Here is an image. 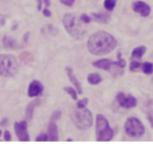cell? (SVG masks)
Here are the masks:
<instances>
[{
  "label": "cell",
  "instance_id": "cell-1",
  "mask_svg": "<svg viewBox=\"0 0 153 144\" xmlns=\"http://www.w3.org/2000/svg\"><path fill=\"white\" fill-rule=\"evenodd\" d=\"M88 50L94 55H103L111 52L117 47V40L106 32H97L90 36L87 42Z\"/></svg>",
  "mask_w": 153,
  "mask_h": 144
},
{
  "label": "cell",
  "instance_id": "cell-2",
  "mask_svg": "<svg viewBox=\"0 0 153 144\" xmlns=\"http://www.w3.org/2000/svg\"><path fill=\"white\" fill-rule=\"evenodd\" d=\"M63 25L66 32L72 37V38L80 40L84 37L86 32L85 23L76 15L72 13H67L63 16Z\"/></svg>",
  "mask_w": 153,
  "mask_h": 144
},
{
  "label": "cell",
  "instance_id": "cell-3",
  "mask_svg": "<svg viewBox=\"0 0 153 144\" xmlns=\"http://www.w3.org/2000/svg\"><path fill=\"white\" fill-rule=\"evenodd\" d=\"M70 118H71L74 124L82 131L89 129L94 122V117H92L91 112L84 108L74 109L70 113Z\"/></svg>",
  "mask_w": 153,
  "mask_h": 144
},
{
  "label": "cell",
  "instance_id": "cell-4",
  "mask_svg": "<svg viewBox=\"0 0 153 144\" xmlns=\"http://www.w3.org/2000/svg\"><path fill=\"white\" fill-rule=\"evenodd\" d=\"M19 64L14 55L0 54V76L12 77L17 74Z\"/></svg>",
  "mask_w": 153,
  "mask_h": 144
},
{
  "label": "cell",
  "instance_id": "cell-5",
  "mask_svg": "<svg viewBox=\"0 0 153 144\" xmlns=\"http://www.w3.org/2000/svg\"><path fill=\"white\" fill-rule=\"evenodd\" d=\"M113 137V131L103 115L97 116V140L98 141H110Z\"/></svg>",
  "mask_w": 153,
  "mask_h": 144
},
{
  "label": "cell",
  "instance_id": "cell-6",
  "mask_svg": "<svg viewBox=\"0 0 153 144\" xmlns=\"http://www.w3.org/2000/svg\"><path fill=\"white\" fill-rule=\"evenodd\" d=\"M125 131L130 137L134 138H140L144 135L145 133V127L143 123L138 120L135 117H130L127 119L125 123Z\"/></svg>",
  "mask_w": 153,
  "mask_h": 144
},
{
  "label": "cell",
  "instance_id": "cell-7",
  "mask_svg": "<svg viewBox=\"0 0 153 144\" xmlns=\"http://www.w3.org/2000/svg\"><path fill=\"white\" fill-rule=\"evenodd\" d=\"M14 129L17 138L22 142L30 141V135L27 132V122L26 121H20V122L14 123Z\"/></svg>",
  "mask_w": 153,
  "mask_h": 144
},
{
  "label": "cell",
  "instance_id": "cell-8",
  "mask_svg": "<svg viewBox=\"0 0 153 144\" xmlns=\"http://www.w3.org/2000/svg\"><path fill=\"white\" fill-rule=\"evenodd\" d=\"M117 100L120 104V106L125 109H131L136 106V98L132 95H126L123 92H120L117 95Z\"/></svg>",
  "mask_w": 153,
  "mask_h": 144
},
{
  "label": "cell",
  "instance_id": "cell-9",
  "mask_svg": "<svg viewBox=\"0 0 153 144\" xmlns=\"http://www.w3.org/2000/svg\"><path fill=\"white\" fill-rule=\"evenodd\" d=\"M132 9H133L134 12L140 14V15L143 16V17L149 16V14H150V12H151L150 7H149L146 2H144V1H135V2H133Z\"/></svg>",
  "mask_w": 153,
  "mask_h": 144
},
{
  "label": "cell",
  "instance_id": "cell-10",
  "mask_svg": "<svg viewBox=\"0 0 153 144\" xmlns=\"http://www.w3.org/2000/svg\"><path fill=\"white\" fill-rule=\"evenodd\" d=\"M43 85L39 81H33L28 86L27 94L30 97H37L43 92Z\"/></svg>",
  "mask_w": 153,
  "mask_h": 144
},
{
  "label": "cell",
  "instance_id": "cell-11",
  "mask_svg": "<svg viewBox=\"0 0 153 144\" xmlns=\"http://www.w3.org/2000/svg\"><path fill=\"white\" fill-rule=\"evenodd\" d=\"M114 65V62L111 61L109 59H101L99 61H96L92 63V66L99 69H103V70H110L111 66Z\"/></svg>",
  "mask_w": 153,
  "mask_h": 144
},
{
  "label": "cell",
  "instance_id": "cell-12",
  "mask_svg": "<svg viewBox=\"0 0 153 144\" xmlns=\"http://www.w3.org/2000/svg\"><path fill=\"white\" fill-rule=\"evenodd\" d=\"M66 73H67V75H68V79H70V82H71V83L74 84V87H76V92H78L79 94H82L81 84L79 83L78 79L76 77V75H74V71H72L71 68H70V67H67V68H66Z\"/></svg>",
  "mask_w": 153,
  "mask_h": 144
},
{
  "label": "cell",
  "instance_id": "cell-13",
  "mask_svg": "<svg viewBox=\"0 0 153 144\" xmlns=\"http://www.w3.org/2000/svg\"><path fill=\"white\" fill-rule=\"evenodd\" d=\"M48 140H51V141H58L59 140L58 127L55 121H51L48 124Z\"/></svg>",
  "mask_w": 153,
  "mask_h": 144
},
{
  "label": "cell",
  "instance_id": "cell-14",
  "mask_svg": "<svg viewBox=\"0 0 153 144\" xmlns=\"http://www.w3.org/2000/svg\"><path fill=\"white\" fill-rule=\"evenodd\" d=\"M2 43H3V46H4L5 48H9V49H19L20 48L19 44L17 43V41L10 36L3 37Z\"/></svg>",
  "mask_w": 153,
  "mask_h": 144
},
{
  "label": "cell",
  "instance_id": "cell-15",
  "mask_svg": "<svg viewBox=\"0 0 153 144\" xmlns=\"http://www.w3.org/2000/svg\"><path fill=\"white\" fill-rule=\"evenodd\" d=\"M92 18H94V20H96L97 22H99V23H108L109 20H110V15L109 14H105V13H94L91 14Z\"/></svg>",
  "mask_w": 153,
  "mask_h": 144
},
{
  "label": "cell",
  "instance_id": "cell-16",
  "mask_svg": "<svg viewBox=\"0 0 153 144\" xmlns=\"http://www.w3.org/2000/svg\"><path fill=\"white\" fill-rule=\"evenodd\" d=\"M41 102L40 99H36L34 100V101L30 102L27 106V108H26V118L28 119V120H30V119L33 118V115H34V110L36 109V107H38V104Z\"/></svg>",
  "mask_w": 153,
  "mask_h": 144
},
{
  "label": "cell",
  "instance_id": "cell-17",
  "mask_svg": "<svg viewBox=\"0 0 153 144\" xmlns=\"http://www.w3.org/2000/svg\"><path fill=\"white\" fill-rule=\"evenodd\" d=\"M145 52H146V47L145 46H138V47H136V48H134V50L132 51L131 57H132V59L138 60L144 55Z\"/></svg>",
  "mask_w": 153,
  "mask_h": 144
},
{
  "label": "cell",
  "instance_id": "cell-18",
  "mask_svg": "<svg viewBox=\"0 0 153 144\" xmlns=\"http://www.w3.org/2000/svg\"><path fill=\"white\" fill-rule=\"evenodd\" d=\"M87 79L89 82V84H91V85H98V84H100L102 82V77L98 73H91V74H89Z\"/></svg>",
  "mask_w": 153,
  "mask_h": 144
},
{
  "label": "cell",
  "instance_id": "cell-19",
  "mask_svg": "<svg viewBox=\"0 0 153 144\" xmlns=\"http://www.w3.org/2000/svg\"><path fill=\"white\" fill-rule=\"evenodd\" d=\"M140 67H142V69H143V72L146 73V74H151V73L153 72V64L152 63L147 62V63L142 64Z\"/></svg>",
  "mask_w": 153,
  "mask_h": 144
},
{
  "label": "cell",
  "instance_id": "cell-20",
  "mask_svg": "<svg viewBox=\"0 0 153 144\" xmlns=\"http://www.w3.org/2000/svg\"><path fill=\"white\" fill-rule=\"evenodd\" d=\"M115 4H117V0H105L104 1V7L107 11L111 12L114 10Z\"/></svg>",
  "mask_w": 153,
  "mask_h": 144
},
{
  "label": "cell",
  "instance_id": "cell-21",
  "mask_svg": "<svg viewBox=\"0 0 153 144\" xmlns=\"http://www.w3.org/2000/svg\"><path fill=\"white\" fill-rule=\"evenodd\" d=\"M64 90H65V91L67 92V93L69 94V95L71 96V97L74 98V100L78 99V92H76V90L74 89V88H71V87H65V88H64Z\"/></svg>",
  "mask_w": 153,
  "mask_h": 144
},
{
  "label": "cell",
  "instance_id": "cell-22",
  "mask_svg": "<svg viewBox=\"0 0 153 144\" xmlns=\"http://www.w3.org/2000/svg\"><path fill=\"white\" fill-rule=\"evenodd\" d=\"M114 65L119 68H124L126 66V61L122 59L121 54H119V60H117V62H114Z\"/></svg>",
  "mask_w": 153,
  "mask_h": 144
},
{
  "label": "cell",
  "instance_id": "cell-23",
  "mask_svg": "<svg viewBox=\"0 0 153 144\" xmlns=\"http://www.w3.org/2000/svg\"><path fill=\"white\" fill-rule=\"evenodd\" d=\"M87 104H88L87 98H83V99H81V100H79V101H78V104H76V108L83 109V108H85V107L87 106Z\"/></svg>",
  "mask_w": 153,
  "mask_h": 144
},
{
  "label": "cell",
  "instance_id": "cell-24",
  "mask_svg": "<svg viewBox=\"0 0 153 144\" xmlns=\"http://www.w3.org/2000/svg\"><path fill=\"white\" fill-rule=\"evenodd\" d=\"M140 66H142V64H140V62H137V61L132 62V63L130 64V70H131V71H135V70H137Z\"/></svg>",
  "mask_w": 153,
  "mask_h": 144
},
{
  "label": "cell",
  "instance_id": "cell-25",
  "mask_svg": "<svg viewBox=\"0 0 153 144\" xmlns=\"http://www.w3.org/2000/svg\"><path fill=\"white\" fill-rule=\"evenodd\" d=\"M48 140V135L47 134H40V135L38 136V137L36 138V141L40 142V141H47Z\"/></svg>",
  "mask_w": 153,
  "mask_h": 144
},
{
  "label": "cell",
  "instance_id": "cell-26",
  "mask_svg": "<svg viewBox=\"0 0 153 144\" xmlns=\"http://www.w3.org/2000/svg\"><path fill=\"white\" fill-rule=\"evenodd\" d=\"M61 117V112L60 111H56L55 113H53L51 115V121H56Z\"/></svg>",
  "mask_w": 153,
  "mask_h": 144
},
{
  "label": "cell",
  "instance_id": "cell-27",
  "mask_svg": "<svg viewBox=\"0 0 153 144\" xmlns=\"http://www.w3.org/2000/svg\"><path fill=\"white\" fill-rule=\"evenodd\" d=\"M60 2L62 4L67 5V7H72V4L74 3V0H60Z\"/></svg>",
  "mask_w": 153,
  "mask_h": 144
},
{
  "label": "cell",
  "instance_id": "cell-28",
  "mask_svg": "<svg viewBox=\"0 0 153 144\" xmlns=\"http://www.w3.org/2000/svg\"><path fill=\"white\" fill-rule=\"evenodd\" d=\"M80 18H81V20L84 22V23H87L88 24L90 22V18L88 17L86 14H83V15H81V17H80Z\"/></svg>",
  "mask_w": 153,
  "mask_h": 144
},
{
  "label": "cell",
  "instance_id": "cell-29",
  "mask_svg": "<svg viewBox=\"0 0 153 144\" xmlns=\"http://www.w3.org/2000/svg\"><path fill=\"white\" fill-rule=\"evenodd\" d=\"M11 139H12V136H11L10 131H5L4 132V140L5 141H11Z\"/></svg>",
  "mask_w": 153,
  "mask_h": 144
},
{
  "label": "cell",
  "instance_id": "cell-30",
  "mask_svg": "<svg viewBox=\"0 0 153 144\" xmlns=\"http://www.w3.org/2000/svg\"><path fill=\"white\" fill-rule=\"evenodd\" d=\"M43 15H44L45 17H51V12H49L47 9H44V10H43Z\"/></svg>",
  "mask_w": 153,
  "mask_h": 144
},
{
  "label": "cell",
  "instance_id": "cell-31",
  "mask_svg": "<svg viewBox=\"0 0 153 144\" xmlns=\"http://www.w3.org/2000/svg\"><path fill=\"white\" fill-rule=\"evenodd\" d=\"M36 1H37V5H38V7H37V9H38V11H40L41 7H42L43 1H42V0H36Z\"/></svg>",
  "mask_w": 153,
  "mask_h": 144
},
{
  "label": "cell",
  "instance_id": "cell-32",
  "mask_svg": "<svg viewBox=\"0 0 153 144\" xmlns=\"http://www.w3.org/2000/svg\"><path fill=\"white\" fill-rule=\"evenodd\" d=\"M4 22H5V18L3 17V16L0 15V25H3V24H4Z\"/></svg>",
  "mask_w": 153,
  "mask_h": 144
},
{
  "label": "cell",
  "instance_id": "cell-33",
  "mask_svg": "<svg viewBox=\"0 0 153 144\" xmlns=\"http://www.w3.org/2000/svg\"><path fill=\"white\" fill-rule=\"evenodd\" d=\"M7 118L2 119V120H1V122H0V125H1V126H4V125H7Z\"/></svg>",
  "mask_w": 153,
  "mask_h": 144
},
{
  "label": "cell",
  "instance_id": "cell-34",
  "mask_svg": "<svg viewBox=\"0 0 153 144\" xmlns=\"http://www.w3.org/2000/svg\"><path fill=\"white\" fill-rule=\"evenodd\" d=\"M42 1H43V3H44L46 7H48L49 5H51V1H49V0H42Z\"/></svg>",
  "mask_w": 153,
  "mask_h": 144
},
{
  "label": "cell",
  "instance_id": "cell-35",
  "mask_svg": "<svg viewBox=\"0 0 153 144\" xmlns=\"http://www.w3.org/2000/svg\"><path fill=\"white\" fill-rule=\"evenodd\" d=\"M1 134H2V132H1V131H0V136H1Z\"/></svg>",
  "mask_w": 153,
  "mask_h": 144
}]
</instances>
